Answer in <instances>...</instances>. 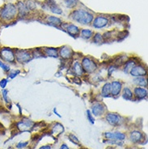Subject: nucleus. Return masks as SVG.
<instances>
[{"label": "nucleus", "mask_w": 148, "mask_h": 149, "mask_svg": "<svg viewBox=\"0 0 148 149\" xmlns=\"http://www.w3.org/2000/svg\"><path fill=\"white\" fill-rule=\"evenodd\" d=\"M18 15V9L15 4L7 3L0 10V18L3 21H11Z\"/></svg>", "instance_id": "nucleus-1"}, {"label": "nucleus", "mask_w": 148, "mask_h": 149, "mask_svg": "<svg viewBox=\"0 0 148 149\" xmlns=\"http://www.w3.org/2000/svg\"><path fill=\"white\" fill-rule=\"evenodd\" d=\"M58 55L63 58V59L68 60L73 58L74 52L73 50L68 47V46H63L58 49Z\"/></svg>", "instance_id": "nucleus-8"}, {"label": "nucleus", "mask_w": 148, "mask_h": 149, "mask_svg": "<svg viewBox=\"0 0 148 149\" xmlns=\"http://www.w3.org/2000/svg\"><path fill=\"white\" fill-rule=\"evenodd\" d=\"M0 60L8 64H15L16 63L15 49L10 47H3L0 49Z\"/></svg>", "instance_id": "nucleus-3"}, {"label": "nucleus", "mask_w": 148, "mask_h": 149, "mask_svg": "<svg viewBox=\"0 0 148 149\" xmlns=\"http://www.w3.org/2000/svg\"><path fill=\"white\" fill-rule=\"evenodd\" d=\"M47 21L49 24L55 25V26H59L62 24V19L58 17H56V16H49L47 18Z\"/></svg>", "instance_id": "nucleus-25"}, {"label": "nucleus", "mask_w": 148, "mask_h": 149, "mask_svg": "<svg viewBox=\"0 0 148 149\" xmlns=\"http://www.w3.org/2000/svg\"><path fill=\"white\" fill-rule=\"evenodd\" d=\"M133 83L138 87H142V88H147V80L143 76L135 77L133 79Z\"/></svg>", "instance_id": "nucleus-21"}, {"label": "nucleus", "mask_w": 148, "mask_h": 149, "mask_svg": "<svg viewBox=\"0 0 148 149\" xmlns=\"http://www.w3.org/2000/svg\"><path fill=\"white\" fill-rule=\"evenodd\" d=\"M108 24V19L104 16H97L94 19L92 25L96 29H103L105 26H107Z\"/></svg>", "instance_id": "nucleus-12"}, {"label": "nucleus", "mask_w": 148, "mask_h": 149, "mask_svg": "<svg viewBox=\"0 0 148 149\" xmlns=\"http://www.w3.org/2000/svg\"><path fill=\"white\" fill-rule=\"evenodd\" d=\"M15 61L19 63H27L33 58V53L27 49H15Z\"/></svg>", "instance_id": "nucleus-4"}, {"label": "nucleus", "mask_w": 148, "mask_h": 149, "mask_svg": "<svg viewBox=\"0 0 148 149\" xmlns=\"http://www.w3.org/2000/svg\"><path fill=\"white\" fill-rule=\"evenodd\" d=\"M19 73H20V71H19V70H10V71L8 72V78L12 79L15 78Z\"/></svg>", "instance_id": "nucleus-32"}, {"label": "nucleus", "mask_w": 148, "mask_h": 149, "mask_svg": "<svg viewBox=\"0 0 148 149\" xmlns=\"http://www.w3.org/2000/svg\"><path fill=\"white\" fill-rule=\"evenodd\" d=\"M78 0H64V3L66 4L67 8H72L77 5Z\"/></svg>", "instance_id": "nucleus-29"}, {"label": "nucleus", "mask_w": 148, "mask_h": 149, "mask_svg": "<svg viewBox=\"0 0 148 149\" xmlns=\"http://www.w3.org/2000/svg\"><path fill=\"white\" fill-rule=\"evenodd\" d=\"M136 65V63L135 61L133 60H129L125 63V66H124V72L125 73H129L130 71V70L133 68L134 66Z\"/></svg>", "instance_id": "nucleus-26"}, {"label": "nucleus", "mask_w": 148, "mask_h": 149, "mask_svg": "<svg viewBox=\"0 0 148 149\" xmlns=\"http://www.w3.org/2000/svg\"><path fill=\"white\" fill-rule=\"evenodd\" d=\"M105 112V107L103 104H101L100 102H96L92 104V115L96 117L103 115Z\"/></svg>", "instance_id": "nucleus-11"}, {"label": "nucleus", "mask_w": 148, "mask_h": 149, "mask_svg": "<svg viewBox=\"0 0 148 149\" xmlns=\"http://www.w3.org/2000/svg\"><path fill=\"white\" fill-rule=\"evenodd\" d=\"M142 139H143V134L139 130H133L130 134V139L134 143H139L142 140Z\"/></svg>", "instance_id": "nucleus-16"}, {"label": "nucleus", "mask_w": 148, "mask_h": 149, "mask_svg": "<svg viewBox=\"0 0 148 149\" xmlns=\"http://www.w3.org/2000/svg\"><path fill=\"white\" fill-rule=\"evenodd\" d=\"M66 30L68 33L70 34V36L74 37L76 35H79L80 33V30L76 25H74L73 24H67L66 25Z\"/></svg>", "instance_id": "nucleus-18"}, {"label": "nucleus", "mask_w": 148, "mask_h": 149, "mask_svg": "<svg viewBox=\"0 0 148 149\" xmlns=\"http://www.w3.org/2000/svg\"><path fill=\"white\" fill-rule=\"evenodd\" d=\"M63 130H64V128H63V125L57 123L55 126L53 127L52 132L54 134H61V133H63Z\"/></svg>", "instance_id": "nucleus-28"}, {"label": "nucleus", "mask_w": 148, "mask_h": 149, "mask_svg": "<svg viewBox=\"0 0 148 149\" xmlns=\"http://www.w3.org/2000/svg\"><path fill=\"white\" fill-rule=\"evenodd\" d=\"M34 123L29 119H23L17 123V128L20 131H29L33 127Z\"/></svg>", "instance_id": "nucleus-10"}, {"label": "nucleus", "mask_w": 148, "mask_h": 149, "mask_svg": "<svg viewBox=\"0 0 148 149\" xmlns=\"http://www.w3.org/2000/svg\"><path fill=\"white\" fill-rule=\"evenodd\" d=\"M1 96H2V99H3V101L5 104H10L11 103V100L9 97V92H8V89H6V88L2 89Z\"/></svg>", "instance_id": "nucleus-23"}, {"label": "nucleus", "mask_w": 148, "mask_h": 149, "mask_svg": "<svg viewBox=\"0 0 148 149\" xmlns=\"http://www.w3.org/2000/svg\"><path fill=\"white\" fill-rule=\"evenodd\" d=\"M87 118H88V120L89 123H91V124H94L95 123V119L93 118L92 112L90 111V110H87Z\"/></svg>", "instance_id": "nucleus-35"}, {"label": "nucleus", "mask_w": 148, "mask_h": 149, "mask_svg": "<svg viewBox=\"0 0 148 149\" xmlns=\"http://www.w3.org/2000/svg\"><path fill=\"white\" fill-rule=\"evenodd\" d=\"M43 54L48 56V57H52V58H58V49L56 48H44L43 50H41Z\"/></svg>", "instance_id": "nucleus-17"}, {"label": "nucleus", "mask_w": 148, "mask_h": 149, "mask_svg": "<svg viewBox=\"0 0 148 149\" xmlns=\"http://www.w3.org/2000/svg\"><path fill=\"white\" fill-rule=\"evenodd\" d=\"M111 93V88H110V83H106L101 90V96L104 97H108L110 96Z\"/></svg>", "instance_id": "nucleus-22"}, {"label": "nucleus", "mask_w": 148, "mask_h": 149, "mask_svg": "<svg viewBox=\"0 0 148 149\" xmlns=\"http://www.w3.org/2000/svg\"><path fill=\"white\" fill-rule=\"evenodd\" d=\"M39 149H51V146H49V145L41 146V148H40Z\"/></svg>", "instance_id": "nucleus-38"}, {"label": "nucleus", "mask_w": 148, "mask_h": 149, "mask_svg": "<svg viewBox=\"0 0 148 149\" xmlns=\"http://www.w3.org/2000/svg\"><path fill=\"white\" fill-rule=\"evenodd\" d=\"M8 79H2L1 80H0V88H2V89H4V88H6V87L8 85Z\"/></svg>", "instance_id": "nucleus-36"}, {"label": "nucleus", "mask_w": 148, "mask_h": 149, "mask_svg": "<svg viewBox=\"0 0 148 149\" xmlns=\"http://www.w3.org/2000/svg\"><path fill=\"white\" fill-rule=\"evenodd\" d=\"M68 137H69V139H70V140L73 143H74V144H79L80 143V142H79V140L78 139V138L74 135V134H70L69 135H68Z\"/></svg>", "instance_id": "nucleus-34"}, {"label": "nucleus", "mask_w": 148, "mask_h": 149, "mask_svg": "<svg viewBox=\"0 0 148 149\" xmlns=\"http://www.w3.org/2000/svg\"><path fill=\"white\" fill-rule=\"evenodd\" d=\"M104 137L109 140H118V141H123L126 139V134L122 132H105Z\"/></svg>", "instance_id": "nucleus-9"}, {"label": "nucleus", "mask_w": 148, "mask_h": 149, "mask_svg": "<svg viewBox=\"0 0 148 149\" xmlns=\"http://www.w3.org/2000/svg\"><path fill=\"white\" fill-rule=\"evenodd\" d=\"M122 97L126 100V101H132L133 98V92L130 89V88L126 87L123 88L122 91Z\"/></svg>", "instance_id": "nucleus-20"}, {"label": "nucleus", "mask_w": 148, "mask_h": 149, "mask_svg": "<svg viewBox=\"0 0 148 149\" xmlns=\"http://www.w3.org/2000/svg\"><path fill=\"white\" fill-rule=\"evenodd\" d=\"M131 149H137V148H131Z\"/></svg>", "instance_id": "nucleus-40"}, {"label": "nucleus", "mask_w": 148, "mask_h": 149, "mask_svg": "<svg viewBox=\"0 0 148 149\" xmlns=\"http://www.w3.org/2000/svg\"><path fill=\"white\" fill-rule=\"evenodd\" d=\"M25 7L29 11V10H33L35 8H37V6H36V3H34L33 1H32V0H28L27 1L26 4H25Z\"/></svg>", "instance_id": "nucleus-33"}, {"label": "nucleus", "mask_w": 148, "mask_h": 149, "mask_svg": "<svg viewBox=\"0 0 148 149\" xmlns=\"http://www.w3.org/2000/svg\"><path fill=\"white\" fill-rule=\"evenodd\" d=\"M70 16L74 21L79 23L81 24H84V25L89 24L90 23L92 22L93 19H94V16L92 13L83 9L75 10L71 13Z\"/></svg>", "instance_id": "nucleus-2"}, {"label": "nucleus", "mask_w": 148, "mask_h": 149, "mask_svg": "<svg viewBox=\"0 0 148 149\" xmlns=\"http://www.w3.org/2000/svg\"><path fill=\"white\" fill-rule=\"evenodd\" d=\"M104 41V37L100 33H96L95 34V36L93 37V41L96 43V44H99V43H102Z\"/></svg>", "instance_id": "nucleus-31"}, {"label": "nucleus", "mask_w": 148, "mask_h": 149, "mask_svg": "<svg viewBox=\"0 0 148 149\" xmlns=\"http://www.w3.org/2000/svg\"><path fill=\"white\" fill-rule=\"evenodd\" d=\"M147 89L142 87H137L133 89V97H136L138 100H142L147 97Z\"/></svg>", "instance_id": "nucleus-14"}, {"label": "nucleus", "mask_w": 148, "mask_h": 149, "mask_svg": "<svg viewBox=\"0 0 148 149\" xmlns=\"http://www.w3.org/2000/svg\"><path fill=\"white\" fill-rule=\"evenodd\" d=\"M106 120L107 122L111 126L116 127V126H119L122 123V117L117 113H109L106 115Z\"/></svg>", "instance_id": "nucleus-7"}, {"label": "nucleus", "mask_w": 148, "mask_h": 149, "mask_svg": "<svg viewBox=\"0 0 148 149\" xmlns=\"http://www.w3.org/2000/svg\"><path fill=\"white\" fill-rule=\"evenodd\" d=\"M132 76L133 77H140V76H143L145 77L147 74V68L142 66V65H139V64H136L134 67L130 70L129 72Z\"/></svg>", "instance_id": "nucleus-6"}, {"label": "nucleus", "mask_w": 148, "mask_h": 149, "mask_svg": "<svg viewBox=\"0 0 148 149\" xmlns=\"http://www.w3.org/2000/svg\"><path fill=\"white\" fill-rule=\"evenodd\" d=\"M81 65L84 72H87V73H89V74L93 73L97 69V65H96V62L92 59V58H88V57L83 58Z\"/></svg>", "instance_id": "nucleus-5"}, {"label": "nucleus", "mask_w": 148, "mask_h": 149, "mask_svg": "<svg viewBox=\"0 0 148 149\" xmlns=\"http://www.w3.org/2000/svg\"><path fill=\"white\" fill-rule=\"evenodd\" d=\"M71 70L73 71V73L77 76H82L85 73L83 69L81 63L78 61H75L73 63L72 66H71Z\"/></svg>", "instance_id": "nucleus-15"}, {"label": "nucleus", "mask_w": 148, "mask_h": 149, "mask_svg": "<svg viewBox=\"0 0 148 149\" xmlns=\"http://www.w3.org/2000/svg\"><path fill=\"white\" fill-rule=\"evenodd\" d=\"M80 33V36H81L82 38L85 39V40H89L90 38H92L93 37V31L90 29H83L79 33Z\"/></svg>", "instance_id": "nucleus-24"}, {"label": "nucleus", "mask_w": 148, "mask_h": 149, "mask_svg": "<svg viewBox=\"0 0 148 149\" xmlns=\"http://www.w3.org/2000/svg\"><path fill=\"white\" fill-rule=\"evenodd\" d=\"M60 149H70V148H68V146H67V144L63 143V144H62L61 147H60Z\"/></svg>", "instance_id": "nucleus-39"}, {"label": "nucleus", "mask_w": 148, "mask_h": 149, "mask_svg": "<svg viewBox=\"0 0 148 149\" xmlns=\"http://www.w3.org/2000/svg\"><path fill=\"white\" fill-rule=\"evenodd\" d=\"M17 9H18V14H19L20 15H25L28 12V10L27 9L25 5L23 3H19L17 4Z\"/></svg>", "instance_id": "nucleus-27"}, {"label": "nucleus", "mask_w": 148, "mask_h": 149, "mask_svg": "<svg viewBox=\"0 0 148 149\" xmlns=\"http://www.w3.org/2000/svg\"><path fill=\"white\" fill-rule=\"evenodd\" d=\"M110 88H111V95L112 97H117L120 95L122 89V84L119 81H113L110 83Z\"/></svg>", "instance_id": "nucleus-13"}, {"label": "nucleus", "mask_w": 148, "mask_h": 149, "mask_svg": "<svg viewBox=\"0 0 148 149\" xmlns=\"http://www.w3.org/2000/svg\"><path fill=\"white\" fill-rule=\"evenodd\" d=\"M28 144V142H19L16 144V148L18 149H22L26 148Z\"/></svg>", "instance_id": "nucleus-37"}, {"label": "nucleus", "mask_w": 148, "mask_h": 149, "mask_svg": "<svg viewBox=\"0 0 148 149\" xmlns=\"http://www.w3.org/2000/svg\"><path fill=\"white\" fill-rule=\"evenodd\" d=\"M47 5H48V7L49 8V9H50V11H52V12H54V13H55V14H58V15H60V14H62L63 13V11H62V9L56 4V3L54 1V0H49L48 3H47Z\"/></svg>", "instance_id": "nucleus-19"}, {"label": "nucleus", "mask_w": 148, "mask_h": 149, "mask_svg": "<svg viewBox=\"0 0 148 149\" xmlns=\"http://www.w3.org/2000/svg\"><path fill=\"white\" fill-rule=\"evenodd\" d=\"M0 68H1L4 72H6V73H8V72L10 71V70H11L10 66H9L8 63L3 62L2 60H0Z\"/></svg>", "instance_id": "nucleus-30"}]
</instances>
